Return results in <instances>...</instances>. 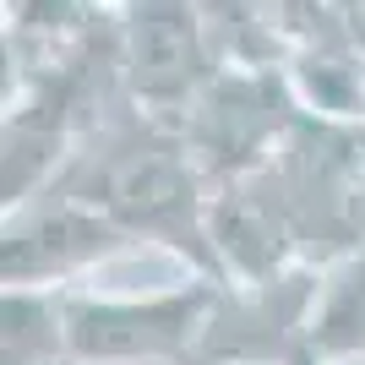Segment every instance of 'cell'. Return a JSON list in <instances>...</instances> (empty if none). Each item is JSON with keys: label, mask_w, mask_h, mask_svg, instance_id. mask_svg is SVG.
Returning a JSON list of instances; mask_svg holds the SVG:
<instances>
[{"label": "cell", "mask_w": 365, "mask_h": 365, "mask_svg": "<svg viewBox=\"0 0 365 365\" xmlns=\"http://www.w3.org/2000/svg\"><path fill=\"white\" fill-rule=\"evenodd\" d=\"M185 317H191V305L185 300H158L148 305V311H93V305H82L76 311V344L88 354H131V349H158V344H169V338L185 327Z\"/></svg>", "instance_id": "6da1fadb"}]
</instances>
